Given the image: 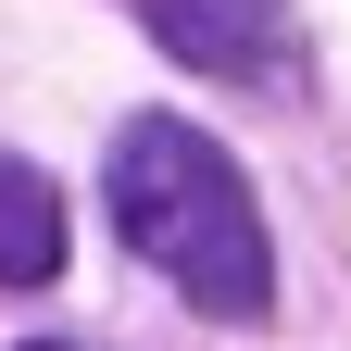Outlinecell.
Segmentation results:
<instances>
[{
	"mask_svg": "<svg viewBox=\"0 0 351 351\" xmlns=\"http://www.w3.org/2000/svg\"><path fill=\"white\" fill-rule=\"evenodd\" d=\"M113 226L163 289H189L201 314H276V239H263L251 176L226 163V138H201L189 113H138L113 138Z\"/></svg>",
	"mask_w": 351,
	"mask_h": 351,
	"instance_id": "6da1fadb",
	"label": "cell"
},
{
	"mask_svg": "<svg viewBox=\"0 0 351 351\" xmlns=\"http://www.w3.org/2000/svg\"><path fill=\"white\" fill-rule=\"evenodd\" d=\"M51 276H63V189L0 151V289H51Z\"/></svg>",
	"mask_w": 351,
	"mask_h": 351,
	"instance_id": "3957f363",
	"label": "cell"
},
{
	"mask_svg": "<svg viewBox=\"0 0 351 351\" xmlns=\"http://www.w3.org/2000/svg\"><path fill=\"white\" fill-rule=\"evenodd\" d=\"M151 38L201 75H276L289 51V13L276 0H151Z\"/></svg>",
	"mask_w": 351,
	"mask_h": 351,
	"instance_id": "7a4b0ae2",
	"label": "cell"
},
{
	"mask_svg": "<svg viewBox=\"0 0 351 351\" xmlns=\"http://www.w3.org/2000/svg\"><path fill=\"white\" fill-rule=\"evenodd\" d=\"M25 351H88V339H25Z\"/></svg>",
	"mask_w": 351,
	"mask_h": 351,
	"instance_id": "277c9868",
	"label": "cell"
}]
</instances>
